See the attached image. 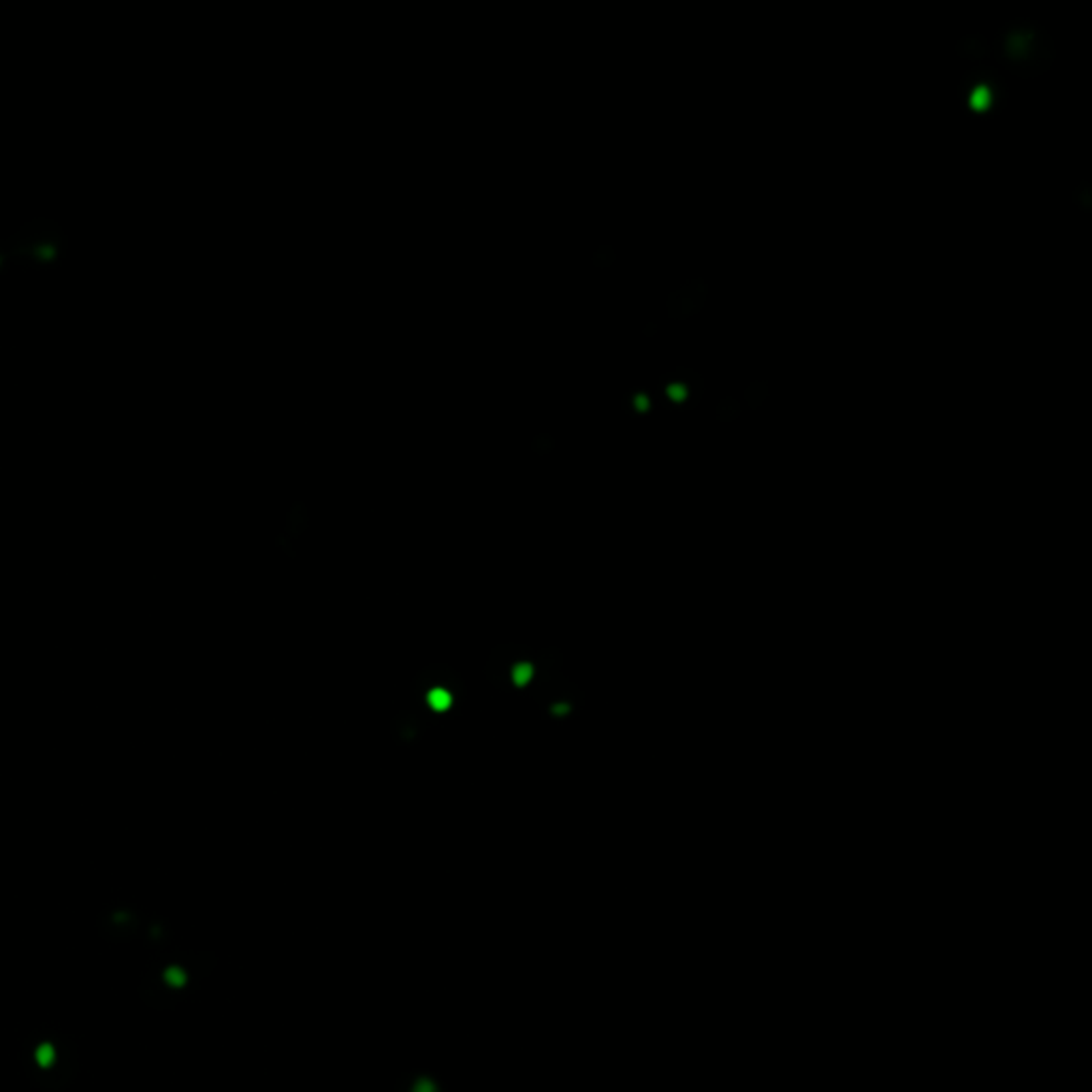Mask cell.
Segmentation results:
<instances>
[{
    "label": "cell",
    "mask_w": 1092,
    "mask_h": 1092,
    "mask_svg": "<svg viewBox=\"0 0 1092 1092\" xmlns=\"http://www.w3.org/2000/svg\"><path fill=\"white\" fill-rule=\"evenodd\" d=\"M625 408H627V412H633V414H649L651 408H653V402H651V397L645 391H633L627 397Z\"/></svg>",
    "instance_id": "9c48e42d"
},
{
    "label": "cell",
    "mask_w": 1092,
    "mask_h": 1092,
    "mask_svg": "<svg viewBox=\"0 0 1092 1092\" xmlns=\"http://www.w3.org/2000/svg\"><path fill=\"white\" fill-rule=\"evenodd\" d=\"M615 259H617V257H615V250L611 248V245H600V248H597V250L593 253L591 263H593L595 267H611V265L615 263Z\"/></svg>",
    "instance_id": "30bf717a"
},
{
    "label": "cell",
    "mask_w": 1092,
    "mask_h": 1092,
    "mask_svg": "<svg viewBox=\"0 0 1092 1092\" xmlns=\"http://www.w3.org/2000/svg\"><path fill=\"white\" fill-rule=\"evenodd\" d=\"M214 958H211L209 954L203 958V956H197V958H188V961H169L165 963L156 977H148L144 981V985H141V997H144V1001H148L150 1005H156V1007H169L173 1003L171 995H178V993H184V988L195 983V977L207 973L211 967H214Z\"/></svg>",
    "instance_id": "277c9868"
},
{
    "label": "cell",
    "mask_w": 1092,
    "mask_h": 1092,
    "mask_svg": "<svg viewBox=\"0 0 1092 1092\" xmlns=\"http://www.w3.org/2000/svg\"><path fill=\"white\" fill-rule=\"evenodd\" d=\"M963 90L967 94V105L971 110H991V114L997 112L1009 96L997 70L988 66H977L969 70L963 80Z\"/></svg>",
    "instance_id": "5b68a950"
},
{
    "label": "cell",
    "mask_w": 1092,
    "mask_h": 1092,
    "mask_svg": "<svg viewBox=\"0 0 1092 1092\" xmlns=\"http://www.w3.org/2000/svg\"><path fill=\"white\" fill-rule=\"evenodd\" d=\"M13 261L9 257V250H7V241H0V275H5L9 269H11Z\"/></svg>",
    "instance_id": "4fadbf2b"
},
{
    "label": "cell",
    "mask_w": 1092,
    "mask_h": 1092,
    "mask_svg": "<svg viewBox=\"0 0 1092 1092\" xmlns=\"http://www.w3.org/2000/svg\"><path fill=\"white\" fill-rule=\"evenodd\" d=\"M985 52H988V43H985V39H981L979 34H973V37H967L961 41L958 46V54L965 56V58H983Z\"/></svg>",
    "instance_id": "ba28073f"
},
{
    "label": "cell",
    "mask_w": 1092,
    "mask_h": 1092,
    "mask_svg": "<svg viewBox=\"0 0 1092 1092\" xmlns=\"http://www.w3.org/2000/svg\"><path fill=\"white\" fill-rule=\"evenodd\" d=\"M1073 199H1075V203L1080 205V209H1084V211H1090L1092 199H1090V188H1088V184H1086V182H1082V184H1080V188H1078V193H1075V197H1073Z\"/></svg>",
    "instance_id": "7c38bea8"
},
{
    "label": "cell",
    "mask_w": 1092,
    "mask_h": 1092,
    "mask_svg": "<svg viewBox=\"0 0 1092 1092\" xmlns=\"http://www.w3.org/2000/svg\"><path fill=\"white\" fill-rule=\"evenodd\" d=\"M167 941V926L163 922H152L148 933H146V943L148 945H160Z\"/></svg>",
    "instance_id": "8fae6325"
},
{
    "label": "cell",
    "mask_w": 1092,
    "mask_h": 1092,
    "mask_svg": "<svg viewBox=\"0 0 1092 1092\" xmlns=\"http://www.w3.org/2000/svg\"><path fill=\"white\" fill-rule=\"evenodd\" d=\"M997 60L1020 78L1045 73L1054 60V48L1045 30L1035 22H1011L995 39Z\"/></svg>",
    "instance_id": "6da1fadb"
},
{
    "label": "cell",
    "mask_w": 1092,
    "mask_h": 1092,
    "mask_svg": "<svg viewBox=\"0 0 1092 1092\" xmlns=\"http://www.w3.org/2000/svg\"><path fill=\"white\" fill-rule=\"evenodd\" d=\"M551 448H553V438H551L549 434H540V436H536V440H534V450H536V452L547 454Z\"/></svg>",
    "instance_id": "5bb4252c"
},
{
    "label": "cell",
    "mask_w": 1092,
    "mask_h": 1092,
    "mask_svg": "<svg viewBox=\"0 0 1092 1092\" xmlns=\"http://www.w3.org/2000/svg\"><path fill=\"white\" fill-rule=\"evenodd\" d=\"M24 1063L30 1073H34V1069H37V1075H32L34 1082L43 1075L46 1069H50L52 1075H50L48 1090H54V1092L62 1090L70 1082V1078H73V1071H76L73 1045L66 1043V1039H60L54 1033H52V1043H46V1033L32 1035L30 1041L26 1043Z\"/></svg>",
    "instance_id": "3957f363"
},
{
    "label": "cell",
    "mask_w": 1092,
    "mask_h": 1092,
    "mask_svg": "<svg viewBox=\"0 0 1092 1092\" xmlns=\"http://www.w3.org/2000/svg\"><path fill=\"white\" fill-rule=\"evenodd\" d=\"M7 250L13 263L28 269H52L66 253L64 231L46 218L26 223L7 239Z\"/></svg>",
    "instance_id": "7a4b0ae2"
},
{
    "label": "cell",
    "mask_w": 1092,
    "mask_h": 1092,
    "mask_svg": "<svg viewBox=\"0 0 1092 1092\" xmlns=\"http://www.w3.org/2000/svg\"><path fill=\"white\" fill-rule=\"evenodd\" d=\"M139 928V913L128 907H116L105 911L100 918V933L114 941L128 939Z\"/></svg>",
    "instance_id": "52a82bcc"
},
{
    "label": "cell",
    "mask_w": 1092,
    "mask_h": 1092,
    "mask_svg": "<svg viewBox=\"0 0 1092 1092\" xmlns=\"http://www.w3.org/2000/svg\"><path fill=\"white\" fill-rule=\"evenodd\" d=\"M661 391L671 406L689 404L702 395V378L698 374L677 370L675 374H666L661 378Z\"/></svg>",
    "instance_id": "8992f818"
}]
</instances>
